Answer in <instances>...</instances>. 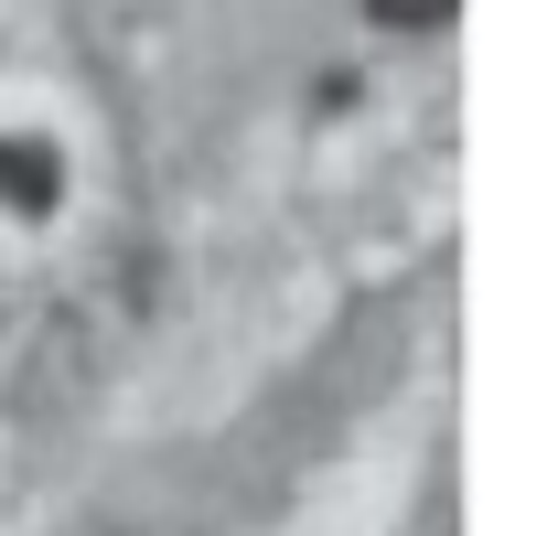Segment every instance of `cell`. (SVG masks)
Wrapping results in <instances>:
<instances>
[{
    "instance_id": "1",
    "label": "cell",
    "mask_w": 558,
    "mask_h": 536,
    "mask_svg": "<svg viewBox=\"0 0 558 536\" xmlns=\"http://www.w3.org/2000/svg\"><path fill=\"white\" fill-rule=\"evenodd\" d=\"M54 194H65L54 139H0V204L11 215H54Z\"/></svg>"
},
{
    "instance_id": "2",
    "label": "cell",
    "mask_w": 558,
    "mask_h": 536,
    "mask_svg": "<svg viewBox=\"0 0 558 536\" xmlns=\"http://www.w3.org/2000/svg\"><path fill=\"white\" fill-rule=\"evenodd\" d=\"M387 33H429V22H451V0H365Z\"/></svg>"
}]
</instances>
